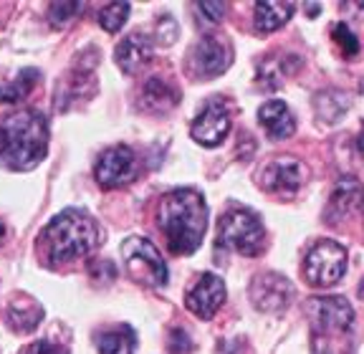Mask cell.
I'll return each instance as SVG.
<instances>
[{
    "mask_svg": "<svg viewBox=\"0 0 364 354\" xmlns=\"http://www.w3.org/2000/svg\"><path fill=\"white\" fill-rule=\"evenodd\" d=\"M157 223L165 233L170 251L175 256H190L200 248L208 230L205 198L193 188L172 190L159 200Z\"/></svg>",
    "mask_w": 364,
    "mask_h": 354,
    "instance_id": "obj_1",
    "label": "cell"
},
{
    "mask_svg": "<svg viewBox=\"0 0 364 354\" xmlns=\"http://www.w3.org/2000/svg\"><path fill=\"white\" fill-rule=\"evenodd\" d=\"M48 152V124L36 109H21L0 122V162L11 170H33Z\"/></svg>",
    "mask_w": 364,
    "mask_h": 354,
    "instance_id": "obj_2",
    "label": "cell"
},
{
    "mask_svg": "<svg viewBox=\"0 0 364 354\" xmlns=\"http://www.w3.org/2000/svg\"><path fill=\"white\" fill-rule=\"evenodd\" d=\"M306 316L311 321L314 354H352L354 309L344 296L309 299Z\"/></svg>",
    "mask_w": 364,
    "mask_h": 354,
    "instance_id": "obj_3",
    "label": "cell"
},
{
    "mask_svg": "<svg viewBox=\"0 0 364 354\" xmlns=\"http://www.w3.org/2000/svg\"><path fill=\"white\" fill-rule=\"evenodd\" d=\"M43 243L51 263H68L86 256L99 243V225L84 210L68 208L58 213L43 230Z\"/></svg>",
    "mask_w": 364,
    "mask_h": 354,
    "instance_id": "obj_4",
    "label": "cell"
},
{
    "mask_svg": "<svg viewBox=\"0 0 364 354\" xmlns=\"http://www.w3.org/2000/svg\"><path fill=\"white\" fill-rule=\"evenodd\" d=\"M263 220L250 208H233L220 220V243L240 256H258L263 251Z\"/></svg>",
    "mask_w": 364,
    "mask_h": 354,
    "instance_id": "obj_5",
    "label": "cell"
},
{
    "mask_svg": "<svg viewBox=\"0 0 364 354\" xmlns=\"http://www.w3.org/2000/svg\"><path fill=\"white\" fill-rule=\"evenodd\" d=\"M122 261L127 274L142 286H165L170 279L167 263L147 238H127L122 243Z\"/></svg>",
    "mask_w": 364,
    "mask_h": 354,
    "instance_id": "obj_6",
    "label": "cell"
},
{
    "mask_svg": "<svg viewBox=\"0 0 364 354\" xmlns=\"http://www.w3.org/2000/svg\"><path fill=\"white\" fill-rule=\"evenodd\" d=\"M347 274V248L331 238L316 240L304 258V279L311 286H334Z\"/></svg>",
    "mask_w": 364,
    "mask_h": 354,
    "instance_id": "obj_7",
    "label": "cell"
},
{
    "mask_svg": "<svg viewBox=\"0 0 364 354\" xmlns=\"http://www.w3.org/2000/svg\"><path fill=\"white\" fill-rule=\"evenodd\" d=\"M136 175V157L132 152V147L127 144H117L102 152V157L97 160L94 167V177L104 190L122 188Z\"/></svg>",
    "mask_w": 364,
    "mask_h": 354,
    "instance_id": "obj_8",
    "label": "cell"
},
{
    "mask_svg": "<svg viewBox=\"0 0 364 354\" xmlns=\"http://www.w3.org/2000/svg\"><path fill=\"white\" fill-rule=\"evenodd\" d=\"M230 58H233V53H230L228 43H223L220 38H213V36H205L190 51V71L198 79H215L230 66Z\"/></svg>",
    "mask_w": 364,
    "mask_h": 354,
    "instance_id": "obj_9",
    "label": "cell"
},
{
    "mask_svg": "<svg viewBox=\"0 0 364 354\" xmlns=\"http://www.w3.org/2000/svg\"><path fill=\"white\" fill-rule=\"evenodd\" d=\"M228 132H230V109L218 99H213L190 127L193 139L203 147H218L228 137Z\"/></svg>",
    "mask_w": 364,
    "mask_h": 354,
    "instance_id": "obj_10",
    "label": "cell"
},
{
    "mask_svg": "<svg viewBox=\"0 0 364 354\" xmlns=\"http://www.w3.org/2000/svg\"><path fill=\"white\" fill-rule=\"evenodd\" d=\"M223 301H225V284L215 274H203L185 296V306L198 319H213Z\"/></svg>",
    "mask_w": 364,
    "mask_h": 354,
    "instance_id": "obj_11",
    "label": "cell"
},
{
    "mask_svg": "<svg viewBox=\"0 0 364 354\" xmlns=\"http://www.w3.org/2000/svg\"><path fill=\"white\" fill-rule=\"evenodd\" d=\"M306 180V167L294 157H279L263 170L261 188L276 195H294Z\"/></svg>",
    "mask_w": 364,
    "mask_h": 354,
    "instance_id": "obj_12",
    "label": "cell"
},
{
    "mask_svg": "<svg viewBox=\"0 0 364 354\" xmlns=\"http://www.w3.org/2000/svg\"><path fill=\"white\" fill-rule=\"evenodd\" d=\"M291 296V284L279 274H261L250 284V301L261 311H284Z\"/></svg>",
    "mask_w": 364,
    "mask_h": 354,
    "instance_id": "obj_13",
    "label": "cell"
},
{
    "mask_svg": "<svg viewBox=\"0 0 364 354\" xmlns=\"http://www.w3.org/2000/svg\"><path fill=\"white\" fill-rule=\"evenodd\" d=\"M258 119H261L263 129L268 132L271 139H289L296 132V117L289 109V104L281 99H271L258 109Z\"/></svg>",
    "mask_w": 364,
    "mask_h": 354,
    "instance_id": "obj_14",
    "label": "cell"
},
{
    "mask_svg": "<svg viewBox=\"0 0 364 354\" xmlns=\"http://www.w3.org/2000/svg\"><path fill=\"white\" fill-rule=\"evenodd\" d=\"M114 58H117V66H119L124 74H136V71L144 69V66L152 61V43H149L147 36L132 33L117 46Z\"/></svg>",
    "mask_w": 364,
    "mask_h": 354,
    "instance_id": "obj_15",
    "label": "cell"
},
{
    "mask_svg": "<svg viewBox=\"0 0 364 354\" xmlns=\"http://www.w3.org/2000/svg\"><path fill=\"white\" fill-rule=\"evenodd\" d=\"M359 200H362V188H359L357 180H354V177H341L339 185H336L334 193H331L329 205H326V213H324L329 225H336L341 218L349 215V210H352Z\"/></svg>",
    "mask_w": 364,
    "mask_h": 354,
    "instance_id": "obj_16",
    "label": "cell"
},
{
    "mask_svg": "<svg viewBox=\"0 0 364 354\" xmlns=\"http://www.w3.org/2000/svg\"><path fill=\"white\" fill-rule=\"evenodd\" d=\"M139 102H142V107L147 109V112H152V114H165V112L177 107L180 92L165 79H149L147 84L142 86Z\"/></svg>",
    "mask_w": 364,
    "mask_h": 354,
    "instance_id": "obj_17",
    "label": "cell"
},
{
    "mask_svg": "<svg viewBox=\"0 0 364 354\" xmlns=\"http://www.w3.org/2000/svg\"><path fill=\"white\" fill-rule=\"evenodd\" d=\"M294 3H258L256 6V28L261 33H273L294 16Z\"/></svg>",
    "mask_w": 364,
    "mask_h": 354,
    "instance_id": "obj_18",
    "label": "cell"
},
{
    "mask_svg": "<svg viewBox=\"0 0 364 354\" xmlns=\"http://www.w3.org/2000/svg\"><path fill=\"white\" fill-rule=\"evenodd\" d=\"M136 334L129 324H122L99 337V354H134Z\"/></svg>",
    "mask_w": 364,
    "mask_h": 354,
    "instance_id": "obj_19",
    "label": "cell"
},
{
    "mask_svg": "<svg viewBox=\"0 0 364 354\" xmlns=\"http://www.w3.org/2000/svg\"><path fill=\"white\" fill-rule=\"evenodd\" d=\"M41 319H43V309L36 301H13L11 309H8V321L21 334L33 331L41 324Z\"/></svg>",
    "mask_w": 364,
    "mask_h": 354,
    "instance_id": "obj_20",
    "label": "cell"
},
{
    "mask_svg": "<svg viewBox=\"0 0 364 354\" xmlns=\"http://www.w3.org/2000/svg\"><path fill=\"white\" fill-rule=\"evenodd\" d=\"M38 76L41 74L36 69H23L13 81H6V84L0 86V102L13 104V102H21L23 97H28V92L36 86Z\"/></svg>",
    "mask_w": 364,
    "mask_h": 354,
    "instance_id": "obj_21",
    "label": "cell"
},
{
    "mask_svg": "<svg viewBox=\"0 0 364 354\" xmlns=\"http://www.w3.org/2000/svg\"><path fill=\"white\" fill-rule=\"evenodd\" d=\"M132 6L129 3H109L99 11V26H102L107 33H117L122 31V26L127 23V18H129Z\"/></svg>",
    "mask_w": 364,
    "mask_h": 354,
    "instance_id": "obj_22",
    "label": "cell"
},
{
    "mask_svg": "<svg viewBox=\"0 0 364 354\" xmlns=\"http://www.w3.org/2000/svg\"><path fill=\"white\" fill-rule=\"evenodd\" d=\"M81 11H84V6L76 3V0H71V3L61 0V3H53V6L48 8V21H51L53 28H63V26L71 23Z\"/></svg>",
    "mask_w": 364,
    "mask_h": 354,
    "instance_id": "obj_23",
    "label": "cell"
},
{
    "mask_svg": "<svg viewBox=\"0 0 364 354\" xmlns=\"http://www.w3.org/2000/svg\"><path fill=\"white\" fill-rule=\"evenodd\" d=\"M331 33H334V41L339 43V48L344 51V56H357V53H359V41H357V36L352 33V28H349L347 23H336Z\"/></svg>",
    "mask_w": 364,
    "mask_h": 354,
    "instance_id": "obj_24",
    "label": "cell"
},
{
    "mask_svg": "<svg viewBox=\"0 0 364 354\" xmlns=\"http://www.w3.org/2000/svg\"><path fill=\"white\" fill-rule=\"evenodd\" d=\"M198 13L208 18V23H220L225 16V6L223 3H198Z\"/></svg>",
    "mask_w": 364,
    "mask_h": 354,
    "instance_id": "obj_25",
    "label": "cell"
},
{
    "mask_svg": "<svg viewBox=\"0 0 364 354\" xmlns=\"http://www.w3.org/2000/svg\"><path fill=\"white\" fill-rule=\"evenodd\" d=\"M26 354H66V349L53 342H33L26 349Z\"/></svg>",
    "mask_w": 364,
    "mask_h": 354,
    "instance_id": "obj_26",
    "label": "cell"
},
{
    "mask_svg": "<svg viewBox=\"0 0 364 354\" xmlns=\"http://www.w3.org/2000/svg\"><path fill=\"white\" fill-rule=\"evenodd\" d=\"M357 147H359V152L364 154V129L359 132V139H357Z\"/></svg>",
    "mask_w": 364,
    "mask_h": 354,
    "instance_id": "obj_27",
    "label": "cell"
},
{
    "mask_svg": "<svg viewBox=\"0 0 364 354\" xmlns=\"http://www.w3.org/2000/svg\"><path fill=\"white\" fill-rule=\"evenodd\" d=\"M359 296L364 299V279H362V284H359Z\"/></svg>",
    "mask_w": 364,
    "mask_h": 354,
    "instance_id": "obj_28",
    "label": "cell"
},
{
    "mask_svg": "<svg viewBox=\"0 0 364 354\" xmlns=\"http://www.w3.org/2000/svg\"><path fill=\"white\" fill-rule=\"evenodd\" d=\"M0 238H3V225H0Z\"/></svg>",
    "mask_w": 364,
    "mask_h": 354,
    "instance_id": "obj_29",
    "label": "cell"
},
{
    "mask_svg": "<svg viewBox=\"0 0 364 354\" xmlns=\"http://www.w3.org/2000/svg\"><path fill=\"white\" fill-rule=\"evenodd\" d=\"M362 203H364V198H362Z\"/></svg>",
    "mask_w": 364,
    "mask_h": 354,
    "instance_id": "obj_30",
    "label": "cell"
}]
</instances>
